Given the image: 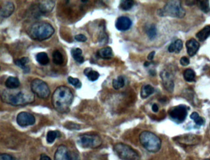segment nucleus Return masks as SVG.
<instances>
[{
    "label": "nucleus",
    "mask_w": 210,
    "mask_h": 160,
    "mask_svg": "<svg viewBox=\"0 0 210 160\" xmlns=\"http://www.w3.org/2000/svg\"><path fill=\"white\" fill-rule=\"evenodd\" d=\"M73 100V94L71 89L65 86H60L54 91L51 102L54 108L60 113H66Z\"/></svg>",
    "instance_id": "1"
},
{
    "label": "nucleus",
    "mask_w": 210,
    "mask_h": 160,
    "mask_svg": "<svg viewBox=\"0 0 210 160\" xmlns=\"http://www.w3.org/2000/svg\"><path fill=\"white\" fill-rule=\"evenodd\" d=\"M2 100L5 103L13 106H24L33 103L35 97L32 91L22 89L13 91L12 89H10L3 91Z\"/></svg>",
    "instance_id": "2"
},
{
    "label": "nucleus",
    "mask_w": 210,
    "mask_h": 160,
    "mask_svg": "<svg viewBox=\"0 0 210 160\" xmlns=\"http://www.w3.org/2000/svg\"><path fill=\"white\" fill-rule=\"evenodd\" d=\"M27 32L32 40L42 41L50 38L54 35L55 30L50 23L39 22L32 24Z\"/></svg>",
    "instance_id": "3"
},
{
    "label": "nucleus",
    "mask_w": 210,
    "mask_h": 160,
    "mask_svg": "<svg viewBox=\"0 0 210 160\" xmlns=\"http://www.w3.org/2000/svg\"><path fill=\"white\" fill-rule=\"evenodd\" d=\"M139 140L143 147L152 153H156L161 148L160 139L152 132L145 131L139 135Z\"/></svg>",
    "instance_id": "4"
},
{
    "label": "nucleus",
    "mask_w": 210,
    "mask_h": 160,
    "mask_svg": "<svg viewBox=\"0 0 210 160\" xmlns=\"http://www.w3.org/2000/svg\"><path fill=\"white\" fill-rule=\"evenodd\" d=\"M158 14L161 16H170L176 18H183L185 15V11L182 8L180 2L169 1L162 9L158 11Z\"/></svg>",
    "instance_id": "5"
},
{
    "label": "nucleus",
    "mask_w": 210,
    "mask_h": 160,
    "mask_svg": "<svg viewBox=\"0 0 210 160\" xmlns=\"http://www.w3.org/2000/svg\"><path fill=\"white\" fill-rule=\"evenodd\" d=\"M113 151L123 160H140L139 153L128 145L118 143L113 146Z\"/></svg>",
    "instance_id": "6"
},
{
    "label": "nucleus",
    "mask_w": 210,
    "mask_h": 160,
    "mask_svg": "<svg viewBox=\"0 0 210 160\" xmlns=\"http://www.w3.org/2000/svg\"><path fill=\"white\" fill-rule=\"evenodd\" d=\"M30 89L34 94H36L39 98L48 99L51 94V91L48 84L42 80L36 78L32 81L30 83Z\"/></svg>",
    "instance_id": "7"
},
{
    "label": "nucleus",
    "mask_w": 210,
    "mask_h": 160,
    "mask_svg": "<svg viewBox=\"0 0 210 160\" xmlns=\"http://www.w3.org/2000/svg\"><path fill=\"white\" fill-rule=\"evenodd\" d=\"M78 143L85 148H96L102 145V140L97 134H85L79 137Z\"/></svg>",
    "instance_id": "8"
},
{
    "label": "nucleus",
    "mask_w": 210,
    "mask_h": 160,
    "mask_svg": "<svg viewBox=\"0 0 210 160\" xmlns=\"http://www.w3.org/2000/svg\"><path fill=\"white\" fill-rule=\"evenodd\" d=\"M54 160H79L77 154L70 151L64 145H60L54 154Z\"/></svg>",
    "instance_id": "9"
},
{
    "label": "nucleus",
    "mask_w": 210,
    "mask_h": 160,
    "mask_svg": "<svg viewBox=\"0 0 210 160\" xmlns=\"http://www.w3.org/2000/svg\"><path fill=\"white\" fill-rule=\"evenodd\" d=\"M170 117L176 122L182 123L187 115V107L184 105H179L172 107L169 111Z\"/></svg>",
    "instance_id": "10"
},
{
    "label": "nucleus",
    "mask_w": 210,
    "mask_h": 160,
    "mask_svg": "<svg viewBox=\"0 0 210 160\" xmlns=\"http://www.w3.org/2000/svg\"><path fill=\"white\" fill-rule=\"evenodd\" d=\"M17 123L21 127H27L34 125L35 123L36 119L34 115L30 113L22 111L18 115Z\"/></svg>",
    "instance_id": "11"
},
{
    "label": "nucleus",
    "mask_w": 210,
    "mask_h": 160,
    "mask_svg": "<svg viewBox=\"0 0 210 160\" xmlns=\"http://www.w3.org/2000/svg\"><path fill=\"white\" fill-rule=\"evenodd\" d=\"M164 89L169 92H172L174 87V75L168 70H163L160 73Z\"/></svg>",
    "instance_id": "12"
},
{
    "label": "nucleus",
    "mask_w": 210,
    "mask_h": 160,
    "mask_svg": "<svg viewBox=\"0 0 210 160\" xmlns=\"http://www.w3.org/2000/svg\"><path fill=\"white\" fill-rule=\"evenodd\" d=\"M132 25L131 19L126 16L118 18L115 22V27L119 31H126L129 30Z\"/></svg>",
    "instance_id": "13"
},
{
    "label": "nucleus",
    "mask_w": 210,
    "mask_h": 160,
    "mask_svg": "<svg viewBox=\"0 0 210 160\" xmlns=\"http://www.w3.org/2000/svg\"><path fill=\"white\" fill-rule=\"evenodd\" d=\"M15 7L11 2L6 1L1 4V9H0V15L3 18H7L11 16L14 11Z\"/></svg>",
    "instance_id": "14"
},
{
    "label": "nucleus",
    "mask_w": 210,
    "mask_h": 160,
    "mask_svg": "<svg viewBox=\"0 0 210 160\" xmlns=\"http://www.w3.org/2000/svg\"><path fill=\"white\" fill-rule=\"evenodd\" d=\"M187 51L188 56L192 57L196 54L199 49L200 45L198 42L194 38L188 40L185 43Z\"/></svg>",
    "instance_id": "15"
},
{
    "label": "nucleus",
    "mask_w": 210,
    "mask_h": 160,
    "mask_svg": "<svg viewBox=\"0 0 210 160\" xmlns=\"http://www.w3.org/2000/svg\"><path fill=\"white\" fill-rule=\"evenodd\" d=\"M55 6L54 1H40L38 4L39 11L43 14L51 13Z\"/></svg>",
    "instance_id": "16"
},
{
    "label": "nucleus",
    "mask_w": 210,
    "mask_h": 160,
    "mask_svg": "<svg viewBox=\"0 0 210 160\" xmlns=\"http://www.w3.org/2000/svg\"><path fill=\"white\" fill-rule=\"evenodd\" d=\"M21 85L19 80L17 77L10 76L5 81V86L8 89H16Z\"/></svg>",
    "instance_id": "17"
},
{
    "label": "nucleus",
    "mask_w": 210,
    "mask_h": 160,
    "mask_svg": "<svg viewBox=\"0 0 210 160\" xmlns=\"http://www.w3.org/2000/svg\"><path fill=\"white\" fill-rule=\"evenodd\" d=\"M97 56L103 59H110L113 57V53L110 47H105L100 49L97 51Z\"/></svg>",
    "instance_id": "18"
},
{
    "label": "nucleus",
    "mask_w": 210,
    "mask_h": 160,
    "mask_svg": "<svg viewBox=\"0 0 210 160\" xmlns=\"http://www.w3.org/2000/svg\"><path fill=\"white\" fill-rule=\"evenodd\" d=\"M29 62V59L27 57H22L21 59L14 60V64L17 66L22 68L24 70V73H27L30 72V68L29 66L27 65Z\"/></svg>",
    "instance_id": "19"
},
{
    "label": "nucleus",
    "mask_w": 210,
    "mask_h": 160,
    "mask_svg": "<svg viewBox=\"0 0 210 160\" xmlns=\"http://www.w3.org/2000/svg\"><path fill=\"white\" fill-rule=\"evenodd\" d=\"M83 73L91 81H95L97 80L100 76L99 73L97 71L93 70L91 67L86 68L83 71Z\"/></svg>",
    "instance_id": "20"
},
{
    "label": "nucleus",
    "mask_w": 210,
    "mask_h": 160,
    "mask_svg": "<svg viewBox=\"0 0 210 160\" xmlns=\"http://www.w3.org/2000/svg\"><path fill=\"white\" fill-rule=\"evenodd\" d=\"M210 36V26L206 25L196 34V37L200 41H205Z\"/></svg>",
    "instance_id": "21"
},
{
    "label": "nucleus",
    "mask_w": 210,
    "mask_h": 160,
    "mask_svg": "<svg viewBox=\"0 0 210 160\" xmlns=\"http://www.w3.org/2000/svg\"><path fill=\"white\" fill-rule=\"evenodd\" d=\"M71 54L74 60L78 64H83L85 61L84 57L82 56V50L78 48H73L71 50Z\"/></svg>",
    "instance_id": "22"
},
{
    "label": "nucleus",
    "mask_w": 210,
    "mask_h": 160,
    "mask_svg": "<svg viewBox=\"0 0 210 160\" xmlns=\"http://www.w3.org/2000/svg\"><path fill=\"white\" fill-rule=\"evenodd\" d=\"M183 47V43L181 40H177L172 43L168 47V51L169 53H179Z\"/></svg>",
    "instance_id": "23"
},
{
    "label": "nucleus",
    "mask_w": 210,
    "mask_h": 160,
    "mask_svg": "<svg viewBox=\"0 0 210 160\" xmlns=\"http://www.w3.org/2000/svg\"><path fill=\"white\" fill-rule=\"evenodd\" d=\"M155 91L154 88L150 84H147L141 88V97L142 99H146L152 95Z\"/></svg>",
    "instance_id": "24"
},
{
    "label": "nucleus",
    "mask_w": 210,
    "mask_h": 160,
    "mask_svg": "<svg viewBox=\"0 0 210 160\" xmlns=\"http://www.w3.org/2000/svg\"><path fill=\"white\" fill-rule=\"evenodd\" d=\"M37 61L42 65H46L50 62V58L45 52H41L36 55Z\"/></svg>",
    "instance_id": "25"
},
{
    "label": "nucleus",
    "mask_w": 210,
    "mask_h": 160,
    "mask_svg": "<svg viewBox=\"0 0 210 160\" xmlns=\"http://www.w3.org/2000/svg\"><path fill=\"white\" fill-rule=\"evenodd\" d=\"M53 60L54 64L57 65H61L64 63V57L62 53L58 51L55 50L53 53Z\"/></svg>",
    "instance_id": "26"
},
{
    "label": "nucleus",
    "mask_w": 210,
    "mask_h": 160,
    "mask_svg": "<svg viewBox=\"0 0 210 160\" xmlns=\"http://www.w3.org/2000/svg\"><path fill=\"white\" fill-rule=\"evenodd\" d=\"M61 135V133L59 131H48L46 136V140L48 143H52L54 142V140L59 137Z\"/></svg>",
    "instance_id": "27"
},
{
    "label": "nucleus",
    "mask_w": 210,
    "mask_h": 160,
    "mask_svg": "<svg viewBox=\"0 0 210 160\" xmlns=\"http://www.w3.org/2000/svg\"><path fill=\"white\" fill-rule=\"evenodd\" d=\"M184 78L187 82H193L195 80V73L194 71L190 68L186 69L184 72Z\"/></svg>",
    "instance_id": "28"
},
{
    "label": "nucleus",
    "mask_w": 210,
    "mask_h": 160,
    "mask_svg": "<svg viewBox=\"0 0 210 160\" xmlns=\"http://www.w3.org/2000/svg\"><path fill=\"white\" fill-rule=\"evenodd\" d=\"M125 78L122 76L117 77V78L114 79L112 81V86L115 89H119L125 86Z\"/></svg>",
    "instance_id": "29"
},
{
    "label": "nucleus",
    "mask_w": 210,
    "mask_h": 160,
    "mask_svg": "<svg viewBox=\"0 0 210 160\" xmlns=\"http://www.w3.org/2000/svg\"><path fill=\"white\" fill-rule=\"evenodd\" d=\"M134 2L132 0H124L121 1L120 5V8L123 11H129L134 6Z\"/></svg>",
    "instance_id": "30"
},
{
    "label": "nucleus",
    "mask_w": 210,
    "mask_h": 160,
    "mask_svg": "<svg viewBox=\"0 0 210 160\" xmlns=\"http://www.w3.org/2000/svg\"><path fill=\"white\" fill-rule=\"evenodd\" d=\"M146 33L150 40L154 39L157 36V29L154 24H151L146 28Z\"/></svg>",
    "instance_id": "31"
},
{
    "label": "nucleus",
    "mask_w": 210,
    "mask_h": 160,
    "mask_svg": "<svg viewBox=\"0 0 210 160\" xmlns=\"http://www.w3.org/2000/svg\"><path fill=\"white\" fill-rule=\"evenodd\" d=\"M198 5L199 8L204 13H208L210 11L209 2L208 1H198Z\"/></svg>",
    "instance_id": "32"
},
{
    "label": "nucleus",
    "mask_w": 210,
    "mask_h": 160,
    "mask_svg": "<svg viewBox=\"0 0 210 160\" xmlns=\"http://www.w3.org/2000/svg\"><path fill=\"white\" fill-rule=\"evenodd\" d=\"M190 118L194 121V122L198 126H201L204 124V120L202 117H200L198 113L193 112L190 116Z\"/></svg>",
    "instance_id": "33"
},
{
    "label": "nucleus",
    "mask_w": 210,
    "mask_h": 160,
    "mask_svg": "<svg viewBox=\"0 0 210 160\" xmlns=\"http://www.w3.org/2000/svg\"><path fill=\"white\" fill-rule=\"evenodd\" d=\"M67 80H68V82L70 84L73 86L77 89H80L82 86V84L81 81L78 78H73L72 76H69L67 78Z\"/></svg>",
    "instance_id": "34"
},
{
    "label": "nucleus",
    "mask_w": 210,
    "mask_h": 160,
    "mask_svg": "<svg viewBox=\"0 0 210 160\" xmlns=\"http://www.w3.org/2000/svg\"><path fill=\"white\" fill-rule=\"evenodd\" d=\"M0 160H16V159L11 154L3 153L0 155Z\"/></svg>",
    "instance_id": "35"
},
{
    "label": "nucleus",
    "mask_w": 210,
    "mask_h": 160,
    "mask_svg": "<svg viewBox=\"0 0 210 160\" xmlns=\"http://www.w3.org/2000/svg\"><path fill=\"white\" fill-rule=\"evenodd\" d=\"M75 40L78 42H85L87 40V38L83 34H78L75 36Z\"/></svg>",
    "instance_id": "36"
},
{
    "label": "nucleus",
    "mask_w": 210,
    "mask_h": 160,
    "mask_svg": "<svg viewBox=\"0 0 210 160\" xmlns=\"http://www.w3.org/2000/svg\"><path fill=\"white\" fill-rule=\"evenodd\" d=\"M180 64L182 66H187L190 64V60L187 57H182L180 60Z\"/></svg>",
    "instance_id": "37"
},
{
    "label": "nucleus",
    "mask_w": 210,
    "mask_h": 160,
    "mask_svg": "<svg viewBox=\"0 0 210 160\" xmlns=\"http://www.w3.org/2000/svg\"><path fill=\"white\" fill-rule=\"evenodd\" d=\"M40 160H51V158L46 154H42L40 156Z\"/></svg>",
    "instance_id": "38"
},
{
    "label": "nucleus",
    "mask_w": 210,
    "mask_h": 160,
    "mask_svg": "<svg viewBox=\"0 0 210 160\" xmlns=\"http://www.w3.org/2000/svg\"><path fill=\"white\" fill-rule=\"evenodd\" d=\"M155 51H152V52H151L150 53H149V54L148 56H147L148 60H153V57H154V56H155Z\"/></svg>",
    "instance_id": "39"
},
{
    "label": "nucleus",
    "mask_w": 210,
    "mask_h": 160,
    "mask_svg": "<svg viewBox=\"0 0 210 160\" xmlns=\"http://www.w3.org/2000/svg\"><path fill=\"white\" fill-rule=\"evenodd\" d=\"M152 109L153 112H157L158 111V107L156 103H153L152 107Z\"/></svg>",
    "instance_id": "40"
},
{
    "label": "nucleus",
    "mask_w": 210,
    "mask_h": 160,
    "mask_svg": "<svg viewBox=\"0 0 210 160\" xmlns=\"http://www.w3.org/2000/svg\"><path fill=\"white\" fill-rule=\"evenodd\" d=\"M149 65H150V63L148 62H145L144 63V66H145V67H148Z\"/></svg>",
    "instance_id": "41"
},
{
    "label": "nucleus",
    "mask_w": 210,
    "mask_h": 160,
    "mask_svg": "<svg viewBox=\"0 0 210 160\" xmlns=\"http://www.w3.org/2000/svg\"><path fill=\"white\" fill-rule=\"evenodd\" d=\"M88 1H81V2H83V3H86V2H87Z\"/></svg>",
    "instance_id": "42"
},
{
    "label": "nucleus",
    "mask_w": 210,
    "mask_h": 160,
    "mask_svg": "<svg viewBox=\"0 0 210 160\" xmlns=\"http://www.w3.org/2000/svg\"><path fill=\"white\" fill-rule=\"evenodd\" d=\"M204 160H210L209 159H204Z\"/></svg>",
    "instance_id": "43"
}]
</instances>
